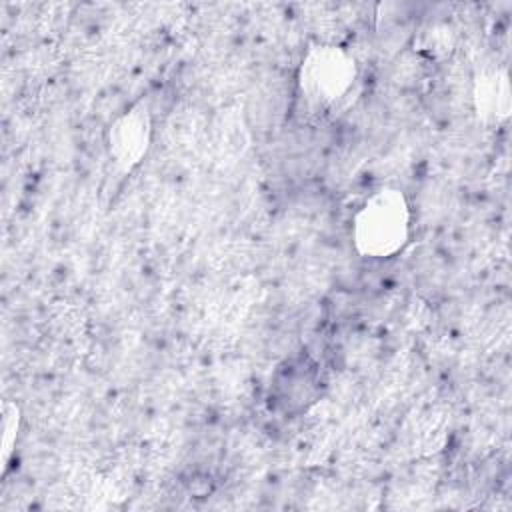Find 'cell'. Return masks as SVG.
I'll list each match as a JSON object with an SVG mask.
<instances>
[{"label": "cell", "mask_w": 512, "mask_h": 512, "mask_svg": "<svg viewBox=\"0 0 512 512\" xmlns=\"http://www.w3.org/2000/svg\"><path fill=\"white\" fill-rule=\"evenodd\" d=\"M410 210L402 192L386 188L372 194L354 216V244L372 258L398 252L408 238Z\"/></svg>", "instance_id": "1"}, {"label": "cell", "mask_w": 512, "mask_h": 512, "mask_svg": "<svg viewBox=\"0 0 512 512\" xmlns=\"http://www.w3.org/2000/svg\"><path fill=\"white\" fill-rule=\"evenodd\" d=\"M356 76L354 62L334 46H322L308 54L302 64L300 86L312 106H330L340 100Z\"/></svg>", "instance_id": "2"}, {"label": "cell", "mask_w": 512, "mask_h": 512, "mask_svg": "<svg viewBox=\"0 0 512 512\" xmlns=\"http://www.w3.org/2000/svg\"><path fill=\"white\" fill-rule=\"evenodd\" d=\"M148 142V120L142 114L124 116L110 134V148L116 160L124 166H132L144 154Z\"/></svg>", "instance_id": "3"}, {"label": "cell", "mask_w": 512, "mask_h": 512, "mask_svg": "<svg viewBox=\"0 0 512 512\" xmlns=\"http://www.w3.org/2000/svg\"><path fill=\"white\" fill-rule=\"evenodd\" d=\"M314 366L308 360L292 362L286 366V370L278 376L276 382V396L278 402H282L286 408H302L306 402H310L314 394Z\"/></svg>", "instance_id": "4"}]
</instances>
